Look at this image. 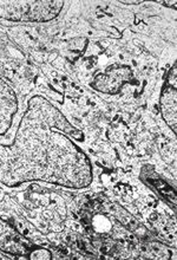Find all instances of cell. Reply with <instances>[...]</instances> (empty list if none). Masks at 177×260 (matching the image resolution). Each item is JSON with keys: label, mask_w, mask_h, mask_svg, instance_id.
Listing matches in <instances>:
<instances>
[{"label": "cell", "mask_w": 177, "mask_h": 260, "mask_svg": "<svg viewBox=\"0 0 177 260\" xmlns=\"http://www.w3.org/2000/svg\"><path fill=\"white\" fill-rule=\"evenodd\" d=\"M17 111L18 99L16 92L0 78V136L9 132Z\"/></svg>", "instance_id": "cell-4"}, {"label": "cell", "mask_w": 177, "mask_h": 260, "mask_svg": "<svg viewBox=\"0 0 177 260\" xmlns=\"http://www.w3.org/2000/svg\"><path fill=\"white\" fill-rule=\"evenodd\" d=\"M160 4L161 5H164V6H172V7H175L176 6V2H160Z\"/></svg>", "instance_id": "cell-7"}, {"label": "cell", "mask_w": 177, "mask_h": 260, "mask_svg": "<svg viewBox=\"0 0 177 260\" xmlns=\"http://www.w3.org/2000/svg\"><path fill=\"white\" fill-rule=\"evenodd\" d=\"M177 90L176 81L172 83L167 82L161 95V113L165 123L169 125L172 132L176 133L177 122Z\"/></svg>", "instance_id": "cell-5"}, {"label": "cell", "mask_w": 177, "mask_h": 260, "mask_svg": "<svg viewBox=\"0 0 177 260\" xmlns=\"http://www.w3.org/2000/svg\"><path fill=\"white\" fill-rule=\"evenodd\" d=\"M28 257L31 259H52L51 253L45 248H38L36 247L30 252Z\"/></svg>", "instance_id": "cell-6"}, {"label": "cell", "mask_w": 177, "mask_h": 260, "mask_svg": "<svg viewBox=\"0 0 177 260\" xmlns=\"http://www.w3.org/2000/svg\"><path fill=\"white\" fill-rule=\"evenodd\" d=\"M68 136L84 140V134L48 100L32 97L13 142L0 144V182L7 187L43 181L86 188L92 182L91 162Z\"/></svg>", "instance_id": "cell-1"}, {"label": "cell", "mask_w": 177, "mask_h": 260, "mask_svg": "<svg viewBox=\"0 0 177 260\" xmlns=\"http://www.w3.org/2000/svg\"><path fill=\"white\" fill-rule=\"evenodd\" d=\"M122 4H125V5H138V4H142V2H121Z\"/></svg>", "instance_id": "cell-8"}, {"label": "cell", "mask_w": 177, "mask_h": 260, "mask_svg": "<svg viewBox=\"0 0 177 260\" xmlns=\"http://www.w3.org/2000/svg\"><path fill=\"white\" fill-rule=\"evenodd\" d=\"M33 250L27 241L12 225L0 218V251L13 255H28Z\"/></svg>", "instance_id": "cell-3"}, {"label": "cell", "mask_w": 177, "mask_h": 260, "mask_svg": "<svg viewBox=\"0 0 177 260\" xmlns=\"http://www.w3.org/2000/svg\"><path fill=\"white\" fill-rule=\"evenodd\" d=\"M64 2H3L0 0V18L12 21L46 23L59 16Z\"/></svg>", "instance_id": "cell-2"}]
</instances>
